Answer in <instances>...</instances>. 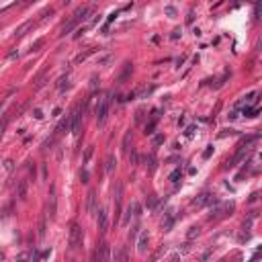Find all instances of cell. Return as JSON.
Returning a JSON list of instances; mask_svg holds the SVG:
<instances>
[{
    "label": "cell",
    "instance_id": "6da1fadb",
    "mask_svg": "<svg viewBox=\"0 0 262 262\" xmlns=\"http://www.w3.org/2000/svg\"><path fill=\"white\" fill-rule=\"evenodd\" d=\"M109 109H111V92H109V94H104L103 99H99V103H96L94 115H96V123H99V125H103L104 121H107Z\"/></svg>",
    "mask_w": 262,
    "mask_h": 262
},
{
    "label": "cell",
    "instance_id": "7a4b0ae2",
    "mask_svg": "<svg viewBox=\"0 0 262 262\" xmlns=\"http://www.w3.org/2000/svg\"><path fill=\"white\" fill-rule=\"evenodd\" d=\"M82 227L78 223H72V227H70V248L72 250H76L78 246L82 244Z\"/></svg>",
    "mask_w": 262,
    "mask_h": 262
},
{
    "label": "cell",
    "instance_id": "3957f363",
    "mask_svg": "<svg viewBox=\"0 0 262 262\" xmlns=\"http://www.w3.org/2000/svg\"><path fill=\"white\" fill-rule=\"evenodd\" d=\"M99 229H100V233H107V229H109V213H107V209H100L99 211Z\"/></svg>",
    "mask_w": 262,
    "mask_h": 262
},
{
    "label": "cell",
    "instance_id": "277c9868",
    "mask_svg": "<svg viewBox=\"0 0 262 262\" xmlns=\"http://www.w3.org/2000/svg\"><path fill=\"white\" fill-rule=\"evenodd\" d=\"M111 258V248L107 244H100L94 252V260H109Z\"/></svg>",
    "mask_w": 262,
    "mask_h": 262
},
{
    "label": "cell",
    "instance_id": "5b68a950",
    "mask_svg": "<svg viewBox=\"0 0 262 262\" xmlns=\"http://www.w3.org/2000/svg\"><path fill=\"white\" fill-rule=\"evenodd\" d=\"M209 203H215L213 195H209V193H201V195H199V197L193 201V205H195V207H205V205H209Z\"/></svg>",
    "mask_w": 262,
    "mask_h": 262
},
{
    "label": "cell",
    "instance_id": "8992f818",
    "mask_svg": "<svg viewBox=\"0 0 262 262\" xmlns=\"http://www.w3.org/2000/svg\"><path fill=\"white\" fill-rule=\"evenodd\" d=\"M147 244H150V236H147V232H142L139 233V240H137V252L143 254L147 250Z\"/></svg>",
    "mask_w": 262,
    "mask_h": 262
},
{
    "label": "cell",
    "instance_id": "52a82bcc",
    "mask_svg": "<svg viewBox=\"0 0 262 262\" xmlns=\"http://www.w3.org/2000/svg\"><path fill=\"white\" fill-rule=\"evenodd\" d=\"M86 209H88V213H90V215L96 213V195H94V190H90V193H88V203H86Z\"/></svg>",
    "mask_w": 262,
    "mask_h": 262
},
{
    "label": "cell",
    "instance_id": "ba28073f",
    "mask_svg": "<svg viewBox=\"0 0 262 262\" xmlns=\"http://www.w3.org/2000/svg\"><path fill=\"white\" fill-rule=\"evenodd\" d=\"M115 205H117V209H119L121 207V201H123V184H121V182H117L115 184Z\"/></svg>",
    "mask_w": 262,
    "mask_h": 262
},
{
    "label": "cell",
    "instance_id": "9c48e42d",
    "mask_svg": "<svg viewBox=\"0 0 262 262\" xmlns=\"http://www.w3.org/2000/svg\"><path fill=\"white\" fill-rule=\"evenodd\" d=\"M174 219H176V215H172V213H168V215H166V219L162 221V229H164V232H170V229H172V225H174Z\"/></svg>",
    "mask_w": 262,
    "mask_h": 262
},
{
    "label": "cell",
    "instance_id": "30bf717a",
    "mask_svg": "<svg viewBox=\"0 0 262 262\" xmlns=\"http://www.w3.org/2000/svg\"><path fill=\"white\" fill-rule=\"evenodd\" d=\"M88 14H90V8H88V6H82V8H78L76 13H74V19H76V21H84V19H88Z\"/></svg>",
    "mask_w": 262,
    "mask_h": 262
},
{
    "label": "cell",
    "instance_id": "8fae6325",
    "mask_svg": "<svg viewBox=\"0 0 262 262\" xmlns=\"http://www.w3.org/2000/svg\"><path fill=\"white\" fill-rule=\"evenodd\" d=\"M115 166H117V160H115V156H107V160H104V170L111 174L113 170H115Z\"/></svg>",
    "mask_w": 262,
    "mask_h": 262
},
{
    "label": "cell",
    "instance_id": "7c38bea8",
    "mask_svg": "<svg viewBox=\"0 0 262 262\" xmlns=\"http://www.w3.org/2000/svg\"><path fill=\"white\" fill-rule=\"evenodd\" d=\"M180 178H182V170H180V168L172 170V174H170V182H172V184H178V182H180Z\"/></svg>",
    "mask_w": 262,
    "mask_h": 262
},
{
    "label": "cell",
    "instance_id": "4fadbf2b",
    "mask_svg": "<svg viewBox=\"0 0 262 262\" xmlns=\"http://www.w3.org/2000/svg\"><path fill=\"white\" fill-rule=\"evenodd\" d=\"M76 23H78V21H76V19H72V21H70V23H68V25H64V27H61V35H66V33H70V31H72V29H74V27H76Z\"/></svg>",
    "mask_w": 262,
    "mask_h": 262
},
{
    "label": "cell",
    "instance_id": "5bb4252c",
    "mask_svg": "<svg viewBox=\"0 0 262 262\" xmlns=\"http://www.w3.org/2000/svg\"><path fill=\"white\" fill-rule=\"evenodd\" d=\"M17 195H19L21 199H25V195H27V182H25V180L19 182V190H17Z\"/></svg>",
    "mask_w": 262,
    "mask_h": 262
},
{
    "label": "cell",
    "instance_id": "9a60e30c",
    "mask_svg": "<svg viewBox=\"0 0 262 262\" xmlns=\"http://www.w3.org/2000/svg\"><path fill=\"white\" fill-rule=\"evenodd\" d=\"M31 25H33V23H31V21H29V23H25V25H21V27H19V29H17V33H14V35H17V37H23V35H25V31L29 29Z\"/></svg>",
    "mask_w": 262,
    "mask_h": 262
},
{
    "label": "cell",
    "instance_id": "2e32d148",
    "mask_svg": "<svg viewBox=\"0 0 262 262\" xmlns=\"http://www.w3.org/2000/svg\"><path fill=\"white\" fill-rule=\"evenodd\" d=\"M146 164L150 166V172H154V170H156V158H154V154L146 158Z\"/></svg>",
    "mask_w": 262,
    "mask_h": 262
},
{
    "label": "cell",
    "instance_id": "e0dca14e",
    "mask_svg": "<svg viewBox=\"0 0 262 262\" xmlns=\"http://www.w3.org/2000/svg\"><path fill=\"white\" fill-rule=\"evenodd\" d=\"M156 121H158V117H152V121L146 125V133H154V127H156Z\"/></svg>",
    "mask_w": 262,
    "mask_h": 262
},
{
    "label": "cell",
    "instance_id": "ac0fdd59",
    "mask_svg": "<svg viewBox=\"0 0 262 262\" xmlns=\"http://www.w3.org/2000/svg\"><path fill=\"white\" fill-rule=\"evenodd\" d=\"M92 51H94V49H88V51H84V53H80V56H78L76 57V64H80V61H84L86 60V57H88V56H90V53Z\"/></svg>",
    "mask_w": 262,
    "mask_h": 262
},
{
    "label": "cell",
    "instance_id": "d6986e66",
    "mask_svg": "<svg viewBox=\"0 0 262 262\" xmlns=\"http://www.w3.org/2000/svg\"><path fill=\"white\" fill-rule=\"evenodd\" d=\"M129 72H131V64H125V70H123V74H121V84H123L125 78L129 76Z\"/></svg>",
    "mask_w": 262,
    "mask_h": 262
},
{
    "label": "cell",
    "instance_id": "ffe728a7",
    "mask_svg": "<svg viewBox=\"0 0 262 262\" xmlns=\"http://www.w3.org/2000/svg\"><path fill=\"white\" fill-rule=\"evenodd\" d=\"M6 125H8V117H4V119L0 121V139H2V135H4V129Z\"/></svg>",
    "mask_w": 262,
    "mask_h": 262
},
{
    "label": "cell",
    "instance_id": "44dd1931",
    "mask_svg": "<svg viewBox=\"0 0 262 262\" xmlns=\"http://www.w3.org/2000/svg\"><path fill=\"white\" fill-rule=\"evenodd\" d=\"M131 207V213L133 215H142V205H139V203H133V205H129Z\"/></svg>",
    "mask_w": 262,
    "mask_h": 262
},
{
    "label": "cell",
    "instance_id": "7402d4cb",
    "mask_svg": "<svg viewBox=\"0 0 262 262\" xmlns=\"http://www.w3.org/2000/svg\"><path fill=\"white\" fill-rule=\"evenodd\" d=\"M156 205H158V199L152 195V197L147 199V209H156Z\"/></svg>",
    "mask_w": 262,
    "mask_h": 262
},
{
    "label": "cell",
    "instance_id": "603a6c76",
    "mask_svg": "<svg viewBox=\"0 0 262 262\" xmlns=\"http://www.w3.org/2000/svg\"><path fill=\"white\" fill-rule=\"evenodd\" d=\"M92 152H94V147H92V146H88V147H86V152H84V162H88V160H90Z\"/></svg>",
    "mask_w": 262,
    "mask_h": 262
},
{
    "label": "cell",
    "instance_id": "cb8c5ba5",
    "mask_svg": "<svg viewBox=\"0 0 262 262\" xmlns=\"http://www.w3.org/2000/svg\"><path fill=\"white\" fill-rule=\"evenodd\" d=\"M160 143H164V135H162V133L154 135V146H160Z\"/></svg>",
    "mask_w": 262,
    "mask_h": 262
},
{
    "label": "cell",
    "instance_id": "d4e9b609",
    "mask_svg": "<svg viewBox=\"0 0 262 262\" xmlns=\"http://www.w3.org/2000/svg\"><path fill=\"white\" fill-rule=\"evenodd\" d=\"M233 133H236L233 129H223V131L219 133V137H227V135H233Z\"/></svg>",
    "mask_w": 262,
    "mask_h": 262
},
{
    "label": "cell",
    "instance_id": "484cf974",
    "mask_svg": "<svg viewBox=\"0 0 262 262\" xmlns=\"http://www.w3.org/2000/svg\"><path fill=\"white\" fill-rule=\"evenodd\" d=\"M195 131H197V129H195V127H193V125H190V127H186V131H184V135H186V137H193V135H195Z\"/></svg>",
    "mask_w": 262,
    "mask_h": 262
},
{
    "label": "cell",
    "instance_id": "4316f807",
    "mask_svg": "<svg viewBox=\"0 0 262 262\" xmlns=\"http://www.w3.org/2000/svg\"><path fill=\"white\" fill-rule=\"evenodd\" d=\"M80 180L84 182V184L88 182V170H82V172H80Z\"/></svg>",
    "mask_w": 262,
    "mask_h": 262
},
{
    "label": "cell",
    "instance_id": "83f0119b",
    "mask_svg": "<svg viewBox=\"0 0 262 262\" xmlns=\"http://www.w3.org/2000/svg\"><path fill=\"white\" fill-rule=\"evenodd\" d=\"M211 154H213V146H209L205 152H203V158H205V160H207V158H211Z\"/></svg>",
    "mask_w": 262,
    "mask_h": 262
},
{
    "label": "cell",
    "instance_id": "f1b7e54d",
    "mask_svg": "<svg viewBox=\"0 0 262 262\" xmlns=\"http://www.w3.org/2000/svg\"><path fill=\"white\" fill-rule=\"evenodd\" d=\"M129 139H131V133H127L125 135V139H123V150L127 152V147H129Z\"/></svg>",
    "mask_w": 262,
    "mask_h": 262
},
{
    "label": "cell",
    "instance_id": "f546056e",
    "mask_svg": "<svg viewBox=\"0 0 262 262\" xmlns=\"http://www.w3.org/2000/svg\"><path fill=\"white\" fill-rule=\"evenodd\" d=\"M166 14H168V17H174V14H176V8H172V6H166Z\"/></svg>",
    "mask_w": 262,
    "mask_h": 262
},
{
    "label": "cell",
    "instance_id": "4dcf8cb0",
    "mask_svg": "<svg viewBox=\"0 0 262 262\" xmlns=\"http://www.w3.org/2000/svg\"><path fill=\"white\" fill-rule=\"evenodd\" d=\"M195 236H199V227H190V232H189V238H195Z\"/></svg>",
    "mask_w": 262,
    "mask_h": 262
},
{
    "label": "cell",
    "instance_id": "1f68e13d",
    "mask_svg": "<svg viewBox=\"0 0 262 262\" xmlns=\"http://www.w3.org/2000/svg\"><path fill=\"white\" fill-rule=\"evenodd\" d=\"M33 115H35V119H43V113H41V109H35V113H33Z\"/></svg>",
    "mask_w": 262,
    "mask_h": 262
},
{
    "label": "cell",
    "instance_id": "d6a6232c",
    "mask_svg": "<svg viewBox=\"0 0 262 262\" xmlns=\"http://www.w3.org/2000/svg\"><path fill=\"white\" fill-rule=\"evenodd\" d=\"M178 37H180V29H174L172 31V39H178Z\"/></svg>",
    "mask_w": 262,
    "mask_h": 262
},
{
    "label": "cell",
    "instance_id": "836d02e7",
    "mask_svg": "<svg viewBox=\"0 0 262 262\" xmlns=\"http://www.w3.org/2000/svg\"><path fill=\"white\" fill-rule=\"evenodd\" d=\"M129 160H131V162H137V154H135V152H131V156H129Z\"/></svg>",
    "mask_w": 262,
    "mask_h": 262
},
{
    "label": "cell",
    "instance_id": "e575fe53",
    "mask_svg": "<svg viewBox=\"0 0 262 262\" xmlns=\"http://www.w3.org/2000/svg\"><path fill=\"white\" fill-rule=\"evenodd\" d=\"M41 45H43V39H39V41H37V43H35L33 47H35V49H39V47H41Z\"/></svg>",
    "mask_w": 262,
    "mask_h": 262
},
{
    "label": "cell",
    "instance_id": "d590c367",
    "mask_svg": "<svg viewBox=\"0 0 262 262\" xmlns=\"http://www.w3.org/2000/svg\"><path fill=\"white\" fill-rule=\"evenodd\" d=\"M61 2H64V4H68V2H70V0H61Z\"/></svg>",
    "mask_w": 262,
    "mask_h": 262
}]
</instances>
